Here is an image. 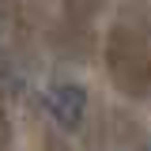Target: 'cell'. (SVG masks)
I'll return each mask as SVG.
<instances>
[{"mask_svg": "<svg viewBox=\"0 0 151 151\" xmlns=\"http://www.w3.org/2000/svg\"><path fill=\"white\" fill-rule=\"evenodd\" d=\"M45 106H49L57 125L76 129V125L83 121V110H87V91L76 87V83H57L53 91L45 94Z\"/></svg>", "mask_w": 151, "mask_h": 151, "instance_id": "cell-1", "label": "cell"}]
</instances>
